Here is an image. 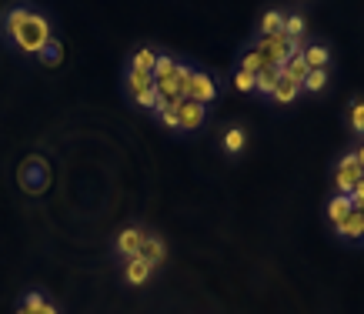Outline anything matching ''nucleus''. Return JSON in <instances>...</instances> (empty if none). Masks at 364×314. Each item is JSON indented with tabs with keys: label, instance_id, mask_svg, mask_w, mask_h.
Wrapping results in <instances>:
<instances>
[{
	"label": "nucleus",
	"instance_id": "obj_1",
	"mask_svg": "<svg viewBox=\"0 0 364 314\" xmlns=\"http://www.w3.org/2000/svg\"><path fill=\"white\" fill-rule=\"evenodd\" d=\"M0 37L11 40L21 54L37 57L50 40H54V23L41 7L31 4H14L0 17Z\"/></svg>",
	"mask_w": 364,
	"mask_h": 314
},
{
	"label": "nucleus",
	"instance_id": "obj_2",
	"mask_svg": "<svg viewBox=\"0 0 364 314\" xmlns=\"http://www.w3.org/2000/svg\"><path fill=\"white\" fill-rule=\"evenodd\" d=\"M21 188L27 194H44L50 188V168H47L44 157H27L21 164Z\"/></svg>",
	"mask_w": 364,
	"mask_h": 314
},
{
	"label": "nucleus",
	"instance_id": "obj_3",
	"mask_svg": "<svg viewBox=\"0 0 364 314\" xmlns=\"http://www.w3.org/2000/svg\"><path fill=\"white\" fill-rule=\"evenodd\" d=\"M251 47H257V54H261V60H264V67H281L287 60V54H291V40L284 37V31L274 37H254Z\"/></svg>",
	"mask_w": 364,
	"mask_h": 314
},
{
	"label": "nucleus",
	"instance_id": "obj_4",
	"mask_svg": "<svg viewBox=\"0 0 364 314\" xmlns=\"http://www.w3.org/2000/svg\"><path fill=\"white\" fill-rule=\"evenodd\" d=\"M364 178L361 164H358V157L354 154H344L338 164H334V194H351L354 184Z\"/></svg>",
	"mask_w": 364,
	"mask_h": 314
},
{
	"label": "nucleus",
	"instance_id": "obj_5",
	"mask_svg": "<svg viewBox=\"0 0 364 314\" xmlns=\"http://www.w3.org/2000/svg\"><path fill=\"white\" fill-rule=\"evenodd\" d=\"M144 237H147V231H144V227H137V224L124 227L121 234H117V241H114V254H117V258H124V261L137 258V254H141V247H144Z\"/></svg>",
	"mask_w": 364,
	"mask_h": 314
},
{
	"label": "nucleus",
	"instance_id": "obj_6",
	"mask_svg": "<svg viewBox=\"0 0 364 314\" xmlns=\"http://www.w3.org/2000/svg\"><path fill=\"white\" fill-rule=\"evenodd\" d=\"M188 101H198V104H214L218 101V84L210 77L208 70H198L194 67V77H191V90H188Z\"/></svg>",
	"mask_w": 364,
	"mask_h": 314
},
{
	"label": "nucleus",
	"instance_id": "obj_7",
	"mask_svg": "<svg viewBox=\"0 0 364 314\" xmlns=\"http://www.w3.org/2000/svg\"><path fill=\"white\" fill-rule=\"evenodd\" d=\"M208 121V107L198 101H184L181 104V114H177V131L181 134H191V131H200Z\"/></svg>",
	"mask_w": 364,
	"mask_h": 314
},
{
	"label": "nucleus",
	"instance_id": "obj_8",
	"mask_svg": "<svg viewBox=\"0 0 364 314\" xmlns=\"http://www.w3.org/2000/svg\"><path fill=\"white\" fill-rule=\"evenodd\" d=\"M334 234L341 237V241H348V244H364V214L361 211H351L348 217H344L341 224L334 227Z\"/></svg>",
	"mask_w": 364,
	"mask_h": 314
},
{
	"label": "nucleus",
	"instance_id": "obj_9",
	"mask_svg": "<svg viewBox=\"0 0 364 314\" xmlns=\"http://www.w3.org/2000/svg\"><path fill=\"white\" fill-rule=\"evenodd\" d=\"M304 60H308L311 70H331V47L321 44V40H308L304 44Z\"/></svg>",
	"mask_w": 364,
	"mask_h": 314
},
{
	"label": "nucleus",
	"instance_id": "obj_10",
	"mask_svg": "<svg viewBox=\"0 0 364 314\" xmlns=\"http://www.w3.org/2000/svg\"><path fill=\"white\" fill-rule=\"evenodd\" d=\"M151 274H154V264H151V261H144L141 254L124 264V281H127V284H134V288L147 284V281H151Z\"/></svg>",
	"mask_w": 364,
	"mask_h": 314
},
{
	"label": "nucleus",
	"instance_id": "obj_11",
	"mask_svg": "<svg viewBox=\"0 0 364 314\" xmlns=\"http://www.w3.org/2000/svg\"><path fill=\"white\" fill-rule=\"evenodd\" d=\"M298 97H301V84L284 77V74L277 70V87H274V94H271V101H274L277 107H287V104H294Z\"/></svg>",
	"mask_w": 364,
	"mask_h": 314
},
{
	"label": "nucleus",
	"instance_id": "obj_12",
	"mask_svg": "<svg viewBox=\"0 0 364 314\" xmlns=\"http://www.w3.org/2000/svg\"><path fill=\"white\" fill-rule=\"evenodd\" d=\"M284 31V11H277V7H267L264 13H261V21H257V31H254V37H274Z\"/></svg>",
	"mask_w": 364,
	"mask_h": 314
},
{
	"label": "nucleus",
	"instance_id": "obj_13",
	"mask_svg": "<svg viewBox=\"0 0 364 314\" xmlns=\"http://www.w3.org/2000/svg\"><path fill=\"white\" fill-rule=\"evenodd\" d=\"M281 74H284V77H291V80H298V84H304V77H308L311 74V67H308V60H304V50H291V54H287V60L284 64H281Z\"/></svg>",
	"mask_w": 364,
	"mask_h": 314
},
{
	"label": "nucleus",
	"instance_id": "obj_14",
	"mask_svg": "<svg viewBox=\"0 0 364 314\" xmlns=\"http://www.w3.org/2000/svg\"><path fill=\"white\" fill-rule=\"evenodd\" d=\"M284 37L291 44H304L308 40V17L304 13H284Z\"/></svg>",
	"mask_w": 364,
	"mask_h": 314
},
{
	"label": "nucleus",
	"instance_id": "obj_15",
	"mask_svg": "<svg viewBox=\"0 0 364 314\" xmlns=\"http://www.w3.org/2000/svg\"><path fill=\"white\" fill-rule=\"evenodd\" d=\"M351 211H354V204L348 194H331V197H328V221H331V227L341 224Z\"/></svg>",
	"mask_w": 364,
	"mask_h": 314
},
{
	"label": "nucleus",
	"instance_id": "obj_16",
	"mask_svg": "<svg viewBox=\"0 0 364 314\" xmlns=\"http://www.w3.org/2000/svg\"><path fill=\"white\" fill-rule=\"evenodd\" d=\"M141 258L151 261L154 268H157V264H164V261H167V244L157 234H147V237H144V247H141Z\"/></svg>",
	"mask_w": 364,
	"mask_h": 314
},
{
	"label": "nucleus",
	"instance_id": "obj_17",
	"mask_svg": "<svg viewBox=\"0 0 364 314\" xmlns=\"http://www.w3.org/2000/svg\"><path fill=\"white\" fill-rule=\"evenodd\" d=\"M154 64H157V50L154 47H137L127 60V67L131 70H144V74H154Z\"/></svg>",
	"mask_w": 364,
	"mask_h": 314
},
{
	"label": "nucleus",
	"instance_id": "obj_18",
	"mask_svg": "<svg viewBox=\"0 0 364 314\" xmlns=\"http://www.w3.org/2000/svg\"><path fill=\"white\" fill-rule=\"evenodd\" d=\"M147 87H154V74H144V70H124V90L127 94H141V90H147Z\"/></svg>",
	"mask_w": 364,
	"mask_h": 314
},
{
	"label": "nucleus",
	"instance_id": "obj_19",
	"mask_svg": "<svg viewBox=\"0 0 364 314\" xmlns=\"http://www.w3.org/2000/svg\"><path fill=\"white\" fill-rule=\"evenodd\" d=\"M277 87V70L274 67H261L257 70V77H254V94H261V97H271Z\"/></svg>",
	"mask_w": 364,
	"mask_h": 314
},
{
	"label": "nucleus",
	"instance_id": "obj_20",
	"mask_svg": "<svg viewBox=\"0 0 364 314\" xmlns=\"http://www.w3.org/2000/svg\"><path fill=\"white\" fill-rule=\"evenodd\" d=\"M37 60H41L44 67H60V60H64V44H60V37H54V40L37 54Z\"/></svg>",
	"mask_w": 364,
	"mask_h": 314
},
{
	"label": "nucleus",
	"instance_id": "obj_21",
	"mask_svg": "<svg viewBox=\"0 0 364 314\" xmlns=\"http://www.w3.org/2000/svg\"><path fill=\"white\" fill-rule=\"evenodd\" d=\"M244 144H247V134H244L241 127H228V131H224V151H228L231 157L241 154Z\"/></svg>",
	"mask_w": 364,
	"mask_h": 314
},
{
	"label": "nucleus",
	"instance_id": "obj_22",
	"mask_svg": "<svg viewBox=\"0 0 364 314\" xmlns=\"http://www.w3.org/2000/svg\"><path fill=\"white\" fill-rule=\"evenodd\" d=\"M141 111H157L161 107V94H157V87H147V90H141V94H134L131 97Z\"/></svg>",
	"mask_w": 364,
	"mask_h": 314
},
{
	"label": "nucleus",
	"instance_id": "obj_23",
	"mask_svg": "<svg viewBox=\"0 0 364 314\" xmlns=\"http://www.w3.org/2000/svg\"><path fill=\"white\" fill-rule=\"evenodd\" d=\"M174 70H177V57H171V54H157L154 80H167V77H174Z\"/></svg>",
	"mask_w": 364,
	"mask_h": 314
},
{
	"label": "nucleus",
	"instance_id": "obj_24",
	"mask_svg": "<svg viewBox=\"0 0 364 314\" xmlns=\"http://www.w3.org/2000/svg\"><path fill=\"white\" fill-rule=\"evenodd\" d=\"M237 67H241V70H251V74H257V70L264 67V60H261V54H257V47L247 44V50H244L241 60H237Z\"/></svg>",
	"mask_w": 364,
	"mask_h": 314
},
{
	"label": "nucleus",
	"instance_id": "obj_25",
	"mask_svg": "<svg viewBox=\"0 0 364 314\" xmlns=\"http://www.w3.org/2000/svg\"><path fill=\"white\" fill-rule=\"evenodd\" d=\"M324 87H328V70H311L301 84V90H308V94H321Z\"/></svg>",
	"mask_w": 364,
	"mask_h": 314
},
{
	"label": "nucleus",
	"instance_id": "obj_26",
	"mask_svg": "<svg viewBox=\"0 0 364 314\" xmlns=\"http://www.w3.org/2000/svg\"><path fill=\"white\" fill-rule=\"evenodd\" d=\"M348 124H351V131L358 137H364V101H354L348 107Z\"/></svg>",
	"mask_w": 364,
	"mask_h": 314
},
{
	"label": "nucleus",
	"instance_id": "obj_27",
	"mask_svg": "<svg viewBox=\"0 0 364 314\" xmlns=\"http://www.w3.org/2000/svg\"><path fill=\"white\" fill-rule=\"evenodd\" d=\"M254 77H257V74H251V70L234 67V90H241V94H254Z\"/></svg>",
	"mask_w": 364,
	"mask_h": 314
},
{
	"label": "nucleus",
	"instance_id": "obj_28",
	"mask_svg": "<svg viewBox=\"0 0 364 314\" xmlns=\"http://www.w3.org/2000/svg\"><path fill=\"white\" fill-rule=\"evenodd\" d=\"M348 197H351V204H354V211H364V178L358 180V184H354V191L348 194Z\"/></svg>",
	"mask_w": 364,
	"mask_h": 314
},
{
	"label": "nucleus",
	"instance_id": "obj_29",
	"mask_svg": "<svg viewBox=\"0 0 364 314\" xmlns=\"http://www.w3.org/2000/svg\"><path fill=\"white\" fill-rule=\"evenodd\" d=\"M33 314H60V311H57V308H54L50 301H44L41 308H37V311H33Z\"/></svg>",
	"mask_w": 364,
	"mask_h": 314
},
{
	"label": "nucleus",
	"instance_id": "obj_30",
	"mask_svg": "<svg viewBox=\"0 0 364 314\" xmlns=\"http://www.w3.org/2000/svg\"><path fill=\"white\" fill-rule=\"evenodd\" d=\"M351 154L358 157V164H361V170H364V141H361V144H358V147H354Z\"/></svg>",
	"mask_w": 364,
	"mask_h": 314
},
{
	"label": "nucleus",
	"instance_id": "obj_31",
	"mask_svg": "<svg viewBox=\"0 0 364 314\" xmlns=\"http://www.w3.org/2000/svg\"><path fill=\"white\" fill-rule=\"evenodd\" d=\"M14 314H31V311H27V308H23V304H21V308H17V311H14Z\"/></svg>",
	"mask_w": 364,
	"mask_h": 314
},
{
	"label": "nucleus",
	"instance_id": "obj_32",
	"mask_svg": "<svg viewBox=\"0 0 364 314\" xmlns=\"http://www.w3.org/2000/svg\"><path fill=\"white\" fill-rule=\"evenodd\" d=\"M361 214H364V211H361Z\"/></svg>",
	"mask_w": 364,
	"mask_h": 314
}]
</instances>
